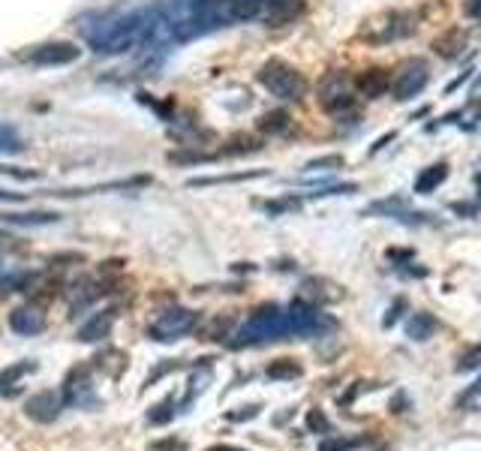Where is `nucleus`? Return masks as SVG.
<instances>
[{
	"label": "nucleus",
	"mask_w": 481,
	"mask_h": 451,
	"mask_svg": "<svg viewBox=\"0 0 481 451\" xmlns=\"http://www.w3.org/2000/svg\"><path fill=\"white\" fill-rule=\"evenodd\" d=\"M304 12V0H265L262 21L268 28H283V24L295 21Z\"/></svg>",
	"instance_id": "9b49d317"
},
{
	"label": "nucleus",
	"mask_w": 481,
	"mask_h": 451,
	"mask_svg": "<svg viewBox=\"0 0 481 451\" xmlns=\"http://www.w3.org/2000/svg\"><path fill=\"white\" fill-rule=\"evenodd\" d=\"M63 394L57 391H36L31 394L28 400H24V416H28L31 421L36 424H55L60 418V412H63Z\"/></svg>",
	"instance_id": "1a4fd4ad"
},
{
	"label": "nucleus",
	"mask_w": 481,
	"mask_h": 451,
	"mask_svg": "<svg viewBox=\"0 0 481 451\" xmlns=\"http://www.w3.org/2000/svg\"><path fill=\"white\" fill-rule=\"evenodd\" d=\"M181 412V406L175 403V397H169V400H162V403H157L154 409L148 412V421L150 424H169L175 416H178Z\"/></svg>",
	"instance_id": "a878e982"
},
{
	"label": "nucleus",
	"mask_w": 481,
	"mask_h": 451,
	"mask_svg": "<svg viewBox=\"0 0 481 451\" xmlns=\"http://www.w3.org/2000/svg\"><path fill=\"white\" fill-rule=\"evenodd\" d=\"M298 208H301V202L295 196L280 199V202H265V211H268V214H283V211H298Z\"/></svg>",
	"instance_id": "c85d7f7f"
},
{
	"label": "nucleus",
	"mask_w": 481,
	"mask_h": 451,
	"mask_svg": "<svg viewBox=\"0 0 481 451\" xmlns=\"http://www.w3.org/2000/svg\"><path fill=\"white\" fill-rule=\"evenodd\" d=\"M0 172H4V174H12V178H31V181L40 178V172H18L16 166H0Z\"/></svg>",
	"instance_id": "c9c22d12"
},
{
	"label": "nucleus",
	"mask_w": 481,
	"mask_h": 451,
	"mask_svg": "<svg viewBox=\"0 0 481 451\" xmlns=\"http://www.w3.org/2000/svg\"><path fill=\"white\" fill-rule=\"evenodd\" d=\"M364 214H385V217H394L400 223H409V226H424V223H436L433 214H424V211H409L407 199H382V202H373Z\"/></svg>",
	"instance_id": "9d476101"
},
{
	"label": "nucleus",
	"mask_w": 481,
	"mask_h": 451,
	"mask_svg": "<svg viewBox=\"0 0 481 451\" xmlns=\"http://www.w3.org/2000/svg\"><path fill=\"white\" fill-rule=\"evenodd\" d=\"M60 214L55 211H31V214H12V211H0V223H9V226H48V223H57Z\"/></svg>",
	"instance_id": "a211bd4d"
},
{
	"label": "nucleus",
	"mask_w": 481,
	"mask_h": 451,
	"mask_svg": "<svg viewBox=\"0 0 481 451\" xmlns=\"http://www.w3.org/2000/svg\"><path fill=\"white\" fill-rule=\"evenodd\" d=\"M289 319H292L295 337H322L334 331V319L325 316L319 307L307 304V301H292L289 304Z\"/></svg>",
	"instance_id": "0eeeda50"
},
{
	"label": "nucleus",
	"mask_w": 481,
	"mask_h": 451,
	"mask_svg": "<svg viewBox=\"0 0 481 451\" xmlns=\"http://www.w3.org/2000/svg\"><path fill=\"white\" fill-rule=\"evenodd\" d=\"M364 440H346V436H334V440L319 442V451H355Z\"/></svg>",
	"instance_id": "cd10ccee"
},
{
	"label": "nucleus",
	"mask_w": 481,
	"mask_h": 451,
	"mask_svg": "<svg viewBox=\"0 0 481 451\" xmlns=\"http://www.w3.org/2000/svg\"><path fill=\"white\" fill-rule=\"evenodd\" d=\"M115 316H118V310L115 307H109V310H99L96 316L87 319L82 328H79V343H99V340H106V337L111 334V325H115Z\"/></svg>",
	"instance_id": "f8f14e48"
},
{
	"label": "nucleus",
	"mask_w": 481,
	"mask_h": 451,
	"mask_svg": "<svg viewBox=\"0 0 481 451\" xmlns=\"http://www.w3.org/2000/svg\"><path fill=\"white\" fill-rule=\"evenodd\" d=\"M28 196H16V193H6V190H0V202H24Z\"/></svg>",
	"instance_id": "a19ab883"
},
{
	"label": "nucleus",
	"mask_w": 481,
	"mask_h": 451,
	"mask_svg": "<svg viewBox=\"0 0 481 451\" xmlns=\"http://www.w3.org/2000/svg\"><path fill=\"white\" fill-rule=\"evenodd\" d=\"M199 325V313L196 310H187V307H172L166 313H160V316L150 322L148 328V337L157 343H172V340H181V337L193 334Z\"/></svg>",
	"instance_id": "20e7f679"
},
{
	"label": "nucleus",
	"mask_w": 481,
	"mask_h": 451,
	"mask_svg": "<svg viewBox=\"0 0 481 451\" xmlns=\"http://www.w3.org/2000/svg\"><path fill=\"white\" fill-rule=\"evenodd\" d=\"M259 416V406H240L238 412H229V421H244V418H256Z\"/></svg>",
	"instance_id": "72a5a7b5"
},
{
	"label": "nucleus",
	"mask_w": 481,
	"mask_h": 451,
	"mask_svg": "<svg viewBox=\"0 0 481 451\" xmlns=\"http://www.w3.org/2000/svg\"><path fill=\"white\" fill-rule=\"evenodd\" d=\"M6 250H9V238L0 235V253H6Z\"/></svg>",
	"instance_id": "37998d69"
},
{
	"label": "nucleus",
	"mask_w": 481,
	"mask_h": 451,
	"mask_svg": "<svg viewBox=\"0 0 481 451\" xmlns=\"http://www.w3.org/2000/svg\"><path fill=\"white\" fill-rule=\"evenodd\" d=\"M286 337H295L292 319H289V310H280L277 304H271V307H259L256 313H253V316L232 334L229 346L232 349L265 346V343L286 340Z\"/></svg>",
	"instance_id": "f03ea898"
},
{
	"label": "nucleus",
	"mask_w": 481,
	"mask_h": 451,
	"mask_svg": "<svg viewBox=\"0 0 481 451\" xmlns=\"http://www.w3.org/2000/svg\"><path fill=\"white\" fill-rule=\"evenodd\" d=\"M385 256L394 259V262H409V259H412V250H388Z\"/></svg>",
	"instance_id": "58836bf2"
},
{
	"label": "nucleus",
	"mask_w": 481,
	"mask_h": 451,
	"mask_svg": "<svg viewBox=\"0 0 481 451\" xmlns=\"http://www.w3.org/2000/svg\"><path fill=\"white\" fill-rule=\"evenodd\" d=\"M448 178V166L446 162H436V166H427L419 178H415V193L419 196H427V193H433L436 186Z\"/></svg>",
	"instance_id": "aec40b11"
},
{
	"label": "nucleus",
	"mask_w": 481,
	"mask_h": 451,
	"mask_svg": "<svg viewBox=\"0 0 481 451\" xmlns=\"http://www.w3.org/2000/svg\"><path fill=\"white\" fill-rule=\"evenodd\" d=\"M355 87H358L361 96L376 99V96H382L385 91H391V72L382 69V67H370L355 79Z\"/></svg>",
	"instance_id": "2eb2a0df"
},
{
	"label": "nucleus",
	"mask_w": 481,
	"mask_h": 451,
	"mask_svg": "<svg viewBox=\"0 0 481 451\" xmlns=\"http://www.w3.org/2000/svg\"><path fill=\"white\" fill-rule=\"evenodd\" d=\"M265 169L256 172H238V174H217V178H193L189 186H211V184H235V181H250V178H265Z\"/></svg>",
	"instance_id": "5701e85b"
},
{
	"label": "nucleus",
	"mask_w": 481,
	"mask_h": 451,
	"mask_svg": "<svg viewBox=\"0 0 481 451\" xmlns=\"http://www.w3.org/2000/svg\"><path fill=\"white\" fill-rule=\"evenodd\" d=\"M328 166H343V157L331 154V157H322V160H313V162H307V169H328Z\"/></svg>",
	"instance_id": "473e14b6"
},
{
	"label": "nucleus",
	"mask_w": 481,
	"mask_h": 451,
	"mask_svg": "<svg viewBox=\"0 0 481 451\" xmlns=\"http://www.w3.org/2000/svg\"><path fill=\"white\" fill-rule=\"evenodd\" d=\"M79 57H82V48L72 43H45L24 55V60L33 67H63V64H75Z\"/></svg>",
	"instance_id": "6e6552de"
},
{
	"label": "nucleus",
	"mask_w": 481,
	"mask_h": 451,
	"mask_svg": "<svg viewBox=\"0 0 481 451\" xmlns=\"http://www.w3.org/2000/svg\"><path fill=\"white\" fill-rule=\"evenodd\" d=\"M24 142L12 123H0V154H21Z\"/></svg>",
	"instance_id": "b1692460"
},
{
	"label": "nucleus",
	"mask_w": 481,
	"mask_h": 451,
	"mask_svg": "<svg viewBox=\"0 0 481 451\" xmlns=\"http://www.w3.org/2000/svg\"><path fill=\"white\" fill-rule=\"evenodd\" d=\"M150 451H187V442L184 440H160L150 445Z\"/></svg>",
	"instance_id": "2f4dec72"
},
{
	"label": "nucleus",
	"mask_w": 481,
	"mask_h": 451,
	"mask_svg": "<svg viewBox=\"0 0 481 451\" xmlns=\"http://www.w3.org/2000/svg\"><path fill=\"white\" fill-rule=\"evenodd\" d=\"M268 376L271 379H298L301 376V364H295L292 358H280L268 364Z\"/></svg>",
	"instance_id": "bb28decb"
},
{
	"label": "nucleus",
	"mask_w": 481,
	"mask_h": 451,
	"mask_svg": "<svg viewBox=\"0 0 481 451\" xmlns=\"http://www.w3.org/2000/svg\"><path fill=\"white\" fill-rule=\"evenodd\" d=\"M481 364V346H472L466 355H460V364H458V370L463 373V370H475Z\"/></svg>",
	"instance_id": "c756f323"
},
{
	"label": "nucleus",
	"mask_w": 481,
	"mask_h": 451,
	"mask_svg": "<svg viewBox=\"0 0 481 451\" xmlns=\"http://www.w3.org/2000/svg\"><path fill=\"white\" fill-rule=\"evenodd\" d=\"M289 111H283V108H277V111H268V115H262L259 118V130L262 133H283V130H289Z\"/></svg>",
	"instance_id": "393cba45"
},
{
	"label": "nucleus",
	"mask_w": 481,
	"mask_h": 451,
	"mask_svg": "<svg viewBox=\"0 0 481 451\" xmlns=\"http://www.w3.org/2000/svg\"><path fill=\"white\" fill-rule=\"evenodd\" d=\"M394 135H397L394 130H391V133H385V135H382V139H379V142L373 145V150H370V154H376V150H382V147H385L388 142H394Z\"/></svg>",
	"instance_id": "ea45409f"
},
{
	"label": "nucleus",
	"mask_w": 481,
	"mask_h": 451,
	"mask_svg": "<svg viewBox=\"0 0 481 451\" xmlns=\"http://www.w3.org/2000/svg\"><path fill=\"white\" fill-rule=\"evenodd\" d=\"M208 451H244V448H232V445H214V448H208Z\"/></svg>",
	"instance_id": "79ce46f5"
},
{
	"label": "nucleus",
	"mask_w": 481,
	"mask_h": 451,
	"mask_svg": "<svg viewBox=\"0 0 481 451\" xmlns=\"http://www.w3.org/2000/svg\"><path fill=\"white\" fill-rule=\"evenodd\" d=\"M307 428L310 430H328V418L322 416V412H310V416H307Z\"/></svg>",
	"instance_id": "f704fd0d"
},
{
	"label": "nucleus",
	"mask_w": 481,
	"mask_h": 451,
	"mask_svg": "<svg viewBox=\"0 0 481 451\" xmlns=\"http://www.w3.org/2000/svg\"><path fill=\"white\" fill-rule=\"evenodd\" d=\"M36 361L28 358V361H16V364H9L6 370H0V397H16L21 394V379L24 376L36 373Z\"/></svg>",
	"instance_id": "4468645a"
},
{
	"label": "nucleus",
	"mask_w": 481,
	"mask_h": 451,
	"mask_svg": "<svg viewBox=\"0 0 481 451\" xmlns=\"http://www.w3.org/2000/svg\"><path fill=\"white\" fill-rule=\"evenodd\" d=\"M463 16L466 18H481V0H466V4H463Z\"/></svg>",
	"instance_id": "e433bc0d"
},
{
	"label": "nucleus",
	"mask_w": 481,
	"mask_h": 451,
	"mask_svg": "<svg viewBox=\"0 0 481 451\" xmlns=\"http://www.w3.org/2000/svg\"><path fill=\"white\" fill-rule=\"evenodd\" d=\"M9 328L21 337H36L45 331V316L36 307H18L9 313Z\"/></svg>",
	"instance_id": "ddd939ff"
},
{
	"label": "nucleus",
	"mask_w": 481,
	"mask_h": 451,
	"mask_svg": "<svg viewBox=\"0 0 481 451\" xmlns=\"http://www.w3.org/2000/svg\"><path fill=\"white\" fill-rule=\"evenodd\" d=\"M63 403L72 406V409H96L103 406V397L96 394V385L91 379V367H75L67 373V379H63Z\"/></svg>",
	"instance_id": "39448f33"
},
{
	"label": "nucleus",
	"mask_w": 481,
	"mask_h": 451,
	"mask_svg": "<svg viewBox=\"0 0 481 451\" xmlns=\"http://www.w3.org/2000/svg\"><path fill=\"white\" fill-rule=\"evenodd\" d=\"M463 45H466V33L460 30V28H448L446 33H439L436 40H433V52L439 55V57H446V60H451V57H458L460 52H463Z\"/></svg>",
	"instance_id": "dca6fc26"
},
{
	"label": "nucleus",
	"mask_w": 481,
	"mask_h": 451,
	"mask_svg": "<svg viewBox=\"0 0 481 451\" xmlns=\"http://www.w3.org/2000/svg\"><path fill=\"white\" fill-rule=\"evenodd\" d=\"M36 280V274L33 271H9L0 277V298H6L12 292H28L31 286Z\"/></svg>",
	"instance_id": "412c9836"
},
{
	"label": "nucleus",
	"mask_w": 481,
	"mask_h": 451,
	"mask_svg": "<svg viewBox=\"0 0 481 451\" xmlns=\"http://www.w3.org/2000/svg\"><path fill=\"white\" fill-rule=\"evenodd\" d=\"M84 43L96 55H126L142 52L145 45V6L123 9V12H99L91 21L82 24Z\"/></svg>",
	"instance_id": "f257e3e1"
},
{
	"label": "nucleus",
	"mask_w": 481,
	"mask_h": 451,
	"mask_svg": "<svg viewBox=\"0 0 481 451\" xmlns=\"http://www.w3.org/2000/svg\"><path fill=\"white\" fill-rule=\"evenodd\" d=\"M403 310H407V298H397V301H394V307H388L385 319H382L385 328H391V325H394V322L400 319V313H403Z\"/></svg>",
	"instance_id": "7c9ffc66"
},
{
	"label": "nucleus",
	"mask_w": 481,
	"mask_h": 451,
	"mask_svg": "<svg viewBox=\"0 0 481 451\" xmlns=\"http://www.w3.org/2000/svg\"><path fill=\"white\" fill-rule=\"evenodd\" d=\"M433 331H436V319L430 313H415L412 322L407 325V334L412 340H427V337H433Z\"/></svg>",
	"instance_id": "4be33fe9"
},
{
	"label": "nucleus",
	"mask_w": 481,
	"mask_h": 451,
	"mask_svg": "<svg viewBox=\"0 0 481 451\" xmlns=\"http://www.w3.org/2000/svg\"><path fill=\"white\" fill-rule=\"evenodd\" d=\"M430 82V69L424 60H407L394 75H391V94H394L397 103H407L415 99Z\"/></svg>",
	"instance_id": "423d86ee"
},
{
	"label": "nucleus",
	"mask_w": 481,
	"mask_h": 451,
	"mask_svg": "<svg viewBox=\"0 0 481 451\" xmlns=\"http://www.w3.org/2000/svg\"><path fill=\"white\" fill-rule=\"evenodd\" d=\"M259 82L265 91H271V96L286 99V103H298L307 94V79L295 67H289L286 60H277V57L259 69Z\"/></svg>",
	"instance_id": "7ed1b4c3"
},
{
	"label": "nucleus",
	"mask_w": 481,
	"mask_h": 451,
	"mask_svg": "<svg viewBox=\"0 0 481 451\" xmlns=\"http://www.w3.org/2000/svg\"><path fill=\"white\" fill-rule=\"evenodd\" d=\"M319 103H322L325 111H331V115H343V111L355 108V96L346 91V84H340L337 91H325Z\"/></svg>",
	"instance_id": "6ab92c4d"
},
{
	"label": "nucleus",
	"mask_w": 481,
	"mask_h": 451,
	"mask_svg": "<svg viewBox=\"0 0 481 451\" xmlns=\"http://www.w3.org/2000/svg\"><path fill=\"white\" fill-rule=\"evenodd\" d=\"M470 394H481V379H478V382L470 388V391H466V397H470Z\"/></svg>",
	"instance_id": "c03bdc74"
},
{
	"label": "nucleus",
	"mask_w": 481,
	"mask_h": 451,
	"mask_svg": "<svg viewBox=\"0 0 481 451\" xmlns=\"http://www.w3.org/2000/svg\"><path fill=\"white\" fill-rule=\"evenodd\" d=\"M451 211H458V214H466V217H472L478 214V205H466V202H454Z\"/></svg>",
	"instance_id": "4c0bfd02"
},
{
	"label": "nucleus",
	"mask_w": 481,
	"mask_h": 451,
	"mask_svg": "<svg viewBox=\"0 0 481 451\" xmlns=\"http://www.w3.org/2000/svg\"><path fill=\"white\" fill-rule=\"evenodd\" d=\"M415 28H419V24H415V16H412V12H391V16H388V24H385V33L379 36V43L412 36Z\"/></svg>",
	"instance_id": "f3484780"
}]
</instances>
